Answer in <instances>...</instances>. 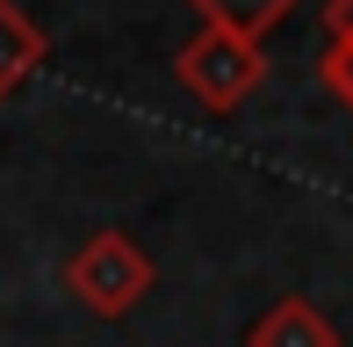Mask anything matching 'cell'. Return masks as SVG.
<instances>
[{
  "mask_svg": "<svg viewBox=\"0 0 353 347\" xmlns=\"http://www.w3.org/2000/svg\"><path fill=\"white\" fill-rule=\"evenodd\" d=\"M173 80L195 94L202 109H238V102H252V94L267 87V44L202 22L195 37L173 51Z\"/></svg>",
  "mask_w": 353,
  "mask_h": 347,
  "instance_id": "cell-2",
  "label": "cell"
},
{
  "mask_svg": "<svg viewBox=\"0 0 353 347\" xmlns=\"http://www.w3.org/2000/svg\"><path fill=\"white\" fill-rule=\"evenodd\" d=\"M152 282H159V268L130 232H87L65 254V290L94 319H130L144 297H152Z\"/></svg>",
  "mask_w": 353,
  "mask_h": 347,
  "instance_id": "cell-1",
  "label": "cell"
},
{
  "mask_svg": "<svg viewBox=\"0 0 353 347\" xmlns=\"http://www.w3.org/2000/svg\"><path fill=\"white\" fill-rule=\"evenodd\" d=\"M43 51H51V37L37 29V15L22 0H0V102L43 66Z\"/></svg>",
  "mask_w": 353,
  "mask_h": 347,
  "instance_id": "cell-4",
  "label": "cell"
},
{
  "mask_svg": "<svg viewBox=\"0 0 353 347\" xmlns=\"http://www.w3.org/2000/svg\"><path fill=\"white\" fill-rule=\"evenodd\" d=\"M325 44H353V0H325Z\"/></svg>",
  "mask_w": 353,
  "mask_h": 347,
  "instance_id": "cell-7",
  "label": "cell"
},
{
  "mask_svg": "<svg viewBox=\"0 0 353 347\" xmlns=\"http://www.w3.org/2000/svg\"><path fill=\"white\" fill-rule=\"evenodd\" d=\"M188 8H195L210 29H231V37H252V44H267V29L296 15V0H188Z\"/></svg>",
  "mask_w": 353,
  "mask_h": 347,
  "instance_id": "cell-5",
  "label": "cell"
},
{
  "mask_svg": "<svg viewBox=\"0 0 353 347\" xmlns=\"http://www.w3.org/2000/svg\"><path fill=\"white\" fill-rule=\"evenodd\" d=\"M245 347H339V326H332L310 297H281V304L260 311V326H252Z\"/></svg>",
  "mask_w": 353,
  "mask_h": 347,
  "instance_id": "cell-3",
  "label": "cell"
},
{
  "mask_svg": "<svg viewBox=\"0 0 353 347\" xmlns=\"http://www.w3.org/2000/svg\"><path fill=\"white\" fill-rule=\"evenodd\" d=\"M317 87L339 109H353V44H325V51H317Z\"/></svg>",
  "mask_w": 353,
  "mask_h": 347,
  "instance_id": "cell-6",
  "label": "cell"
}]
</instances>
